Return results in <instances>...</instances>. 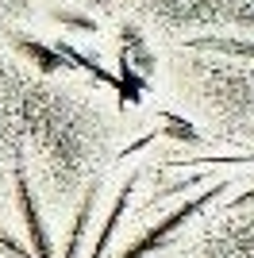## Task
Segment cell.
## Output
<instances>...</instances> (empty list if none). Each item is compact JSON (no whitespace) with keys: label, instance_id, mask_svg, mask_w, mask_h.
<instances>
[{"label":"cell","instance_id":"cell-9","mask_svg":"<svg viewBox=\"0 0 254 258\" xmlns=\"http://www.w3.org/2000/svg\"><path fill=\"white\" fill-rule=\"evenodd\" d=\"M243 205H254V189H250V193H243V197H235V201H231V208H243Z\"/></svg>","mask_w":254,"mask_h":258},{"label":"cell","instance_id":"cell-8","mask_svg":"<svg viewBox=\"0 0 254 258\" xmlns=\"http://www.w3.org/2000/svg\"><path fill=\"white\" fill-rule=\"evenodd\" d=\"M0 254H4V258H31V250H27L20 239L8 231V227L0 224Z\"/></svg>","mask_w":254,"mask_h":258},{"label":"cell","instance_id":"cell-2","mask_svg":"<svg viewBox=\"0 0 254 258\" xmlns=\"http://www.w3.org/2000/svg\"><path fill=\"white\" fill-rule=\"evenodd\" d=\"M12 185H16V208H20L23 231H27V243H31V258H54L50 231H46V224H42L39 201H35V193H31V181H27L23 162L16 166V173H12Z\"/></svg>","mask_w":254,"mask_h":258},{"label":"cell","instance_id":"cell-3","mask_svg":"<svg viewBox=\"0 0 254 258\" xmlns=\"http://www.w3.org/2000/svg\"><path fill=\"white\" fill-rule=\"evenodd\" d=\"M12 46H16V54L20 58H27L31 62V70H39V74H66L70 70V62L62 58V50L50 43H42V39H35V35H16L12 39Z\"/></svg>","mask_w":254,"mask_h":258},{"label":"cell","instance_id":"cell-4","mask_svg":"<svg viewBox=\"0 0 254 258\" xmlns=\"http://www.w3.org/2000/svg\"><path fill=\"white\" fill-rule=\"evenodd\" d=\"M135 173L127 177L123 185L116 189V205H112V212L104 216V224H100V235H96V243H93V254L89 258H104V250H108V243H112V231L119 227V216H123V208H127V201H131V189H135Z\"/></svg>","mask_w":254,"mask_h":258},{"label":"cell","instance_id":"cell-7","mask_svg":"<svg viewBox=\"0 0 254 258\" xmlns=\"http://www.w3.org/2000/svg\"><path fill=\"white\" fill-rule=\"evenodd\" d=\"M50 20L62 23V27H74V31H85V35H96V31H100V23H96L93 16H85V12H70V8H54Z\"/></svg>","mask_w":254,"mask_h":258},{"label":"cell","instance_id":"cell-5","mask_svg":"<svg viewBox=\"0 0 254 258\" xmlns=\"http://www.w3.org/2000/svg\"><path fill=\"white\" fill-rule=\"evenodd\" d=\"M185 46H193V50H223V54H235V58H254V39H220V35H208V39H189Z\"/></svg>","mask_w":254,"mask_h":258},{"label":"cell","instance_id":"cell-6","mask_svg":"<svg viewBox=\"0 0 254 258\" xmlns=\"http://www.w3.org/2000/svg\"><path fill=\"white\" fill-rule=\"evenodd\" d=\"M93 205H96V189H89V193H85V201H81V208H77V216H74V224H70V239H66V254H62V258H77V243H81L85 227H89Z\"/></svg>","mask_w":254,"mask_h":258},{"label":"cell","instance_id":"cell-1","mask_svg":"<svg viewBox=\"0 0 254 258\" xmlns=\"http://www.w3.org/2000/svg\"><path fill=\"white\" fill-rule=\"evenodd\" d=\"M220 193H227V181H216V185H208V189H201L193 201H181L173 212H166L162 220H154V224L143 227V231H139V235L131 239V243H127V247L119 250L116 258H150V254H158V250H166V247H169V239L177 235V231L189 224L197 212H204V208H208Z\"/></svg>","mask_w":254,"mask_h":258}]
</instances>
